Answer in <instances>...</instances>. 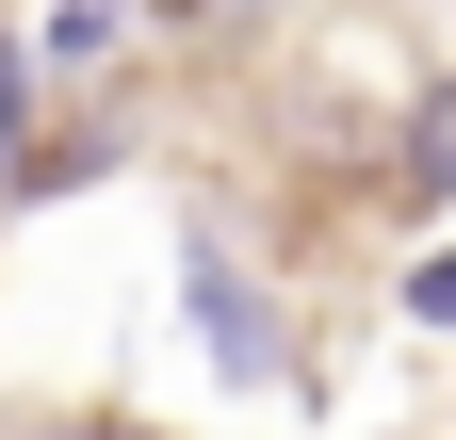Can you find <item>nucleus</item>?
I'll use <instances>...</instances> for the list:
<instances>
[{"label": "nucleus", "mask_w": 456, "mask_h": 440, "mask_svg": "<svg viewBox=\"0 0 456 440\" xmlns=\"http://www.w3.org/2000/svg\"><path fill=\"white\" fill-rule=\"evenodd\" d=\"M180 310H196V343H212V375H228V392H277V375H294V343H277L261 278L228 261V229H196V245H180Z\"/></svg>", "instance_id": "f257e3e1"}, {"label": "nucleus", "mask_w": 456, "mask_h": 440, "mask_svg": "<svg viewBox=\"0 0 456 440\" xmlns=\"http://www.w3.org/2000/svg\"><path fill=\"white\" fill-rule=\"evenodd\" d=\"M114 33H131L114 0H66V17H49V66H114Z\"/></svg>", "instance_id": "7ed1b4c3"}, {"label": "nucleus", "mask_w": 456, "mask_h": 440, "mask_svg": "<svg viewBox=\"0 0 456 440\" xmlns=\"http://www.w3.org/2000/svg\"><path fill=\"white\" fill-rule=\"evenodd\" d=\"M163 17H196V0H163Z\"/></svg>", "instance_id": "423d86ee"}, {"label": "nucleus", "mask_w": 456, "mask_h": 440, "mask_svg": "<svg viewBox=\"0 0 456 440\" xmlns=\"http://www.w3.org/2000/svg\"><path fill=\"white\" fill-rule=\"evenodd\" d=\"M375 196L408 212V229H424V212H456V66H440V82H408V115H391V163H375Z\"/></svg>", "instance_id": "f03ea898"}, {"label": "nucleus", "mask_w": 456, "mask_h": 440, "mask_svg": "<svg viewBox=\"0 0 456 440\" xmlns=\"http://www.w3.org/2000/svg\"><path fill=\"white\" fill-rule=\"evenodd\" d=\"M17 147H33V49L0 33V180H17Z\"/></svg>", "instance_id": "20e7f679"}, {"label": "nucleus", "mask_w": 456, "mask_h": 440, "mask_svg": "<svg viewBox=\"0 0 456 440\" xmlns=\"http://www.w3.org/2000/svg\"><path fill=\"white\" fill-rule=\"evenodd\" d=\"M408 326H456V245H424V261H408Z\"/></svg>", "instance_id": "39448f33"}]
</instances>
